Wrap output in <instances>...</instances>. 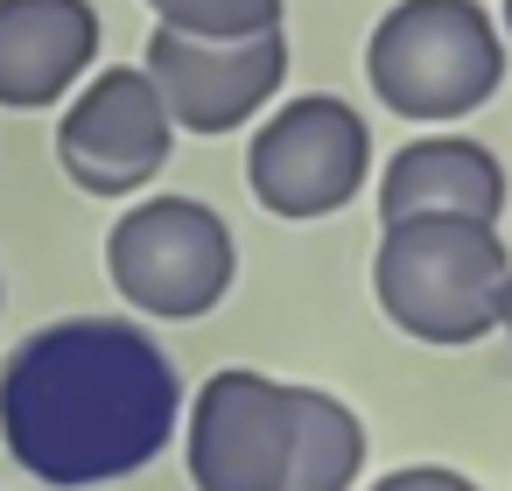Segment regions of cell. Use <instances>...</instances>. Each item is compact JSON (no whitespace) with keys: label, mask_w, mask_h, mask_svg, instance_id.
Here are the masks:
<instances>
[{"label":"cell","mask_w":512,"mask_h":491,"mask_svg":"<svg viewBox=\"0 0 512 491\" xmlns=\"http://www.w3.org/2000/svg\"><path fill=\"white\" fill-rule=\"evenodd\" d=\"M141 71L155 78L176 134H232L288 85V36H176L155 29Z\"/></svg>","instance_id":"cell-7"},{"label":"cell","mask_w":512,"mask_h":491,"mask_svg":"<svg viewBox=\"0 0 512 491\" xmlns=\"http://www.w3.org/2000/svg\"><path fill=\"white\" fill-rule=\"evenodd\" d=\"M407 218H505V162L470 134H421L379 176V225Z\"/></svg>","instance_id":"cell-10"},{"label":"cell","mask_w":512,"mask_h":491,"mask_svg":"<svg viewBox=\"0 0 512 491\" xmlns=\"http://www.w3.org/2000/svg\"><path fill=\"white\" fill-rule=\"evenodd\" d=\"M498 330L512 337V281H505V302H498Z\"/></svg>","instance_id":"cell-14"},{"label":"cell","mask_w":512,"mask_h":491,"mask_svg":"<svg viewBox=\"0 0 512 491\" xmlns=\"http://www.w3.org/2000/svg\"><path fill=\"white\" fill-rule=\"evenodd\" d=\"M155 29L176 36H267L281 29V0H148Z\"/></svg>","instance_id":"cell-12"},{"label":"cell","mask_w":512,"mask_h":491,"mask_svg":"<svg viewBox=\"0 0 512 491\" xmlns=\"http://www.w3.org/2000/svg\"><path fill=\"white\" fill-rule=\"evenodd\" d=\"M505 50H512V0H505Z\"/></svg>","instance_id":"cell-15"},{"label":"cell","mask_w":512,"mask_h":491,"mask_svg":"<svg viewBox=\"0 0 512 491\" xmlns=\"http://www.w3.org/2000/svg\"><path fill=\"white\" fill-rule=\"evenodd\" d=\"M365 169H372V134H365L358 106L337 99V92H295V99H281L260 120L253 148H246L253 197L274 218H288V225L344 211L365 190Z\"/></svg>","instance_id":"cell-5"},{"label":"cell","mask_w":512,"mask_h":491,"mask_svg":"<svg viewBox=\"0 0 512 491\" xmlns=\"http://www.w3.org/2000/svg\"><path fill=\"white\" fill-rule=\"evenodd\" d=\"M365 491H477V484L463 470H449V463H400V470H386Z\"/></svg>","instance_id":"cell-13"},{"label":"cell","mask_w":512,"mask_h":491,"mask_svg":"<svg viewBox=\"0 0 512 491\" xmlns=\"http://www.w3.org/2000/svg\"><path fill=\"white\" fill-rule=\"evenodd\" d=\"M183 428V379L141 323L64 316L29 330L0 365V442L57 484H113L169 449Z\"/></svg>","instance_id":"cell-1"},{"label":"cell","mask_w":512,"mask_h":491,"mask_svg":"<svg viewBox=\"0 0 512 491\" xmlns=\"http://www.w3.org/2000/svg\"><path fill=\"white\" fill-rule=\"evenodd\" d=\"M505 281H512V253L498 225L477 218H407L386 225L372 253V295L386 323L435 351H463L491 337Z\"/></svg>","instance_id":"cell-2"},{"label":"cell","mask_w":512,"mask_h":491,"mask_svg":"<svg viewBox=\"0 0 512 491\" xmlns=\"http://www.w3.org/2000/svg\"><path fill=\"white\" fill-rule=\"evenodd\" d=\"M358 477L365 421L323 386H288V491H358Z\"/></svg>","instance_id":"cell-11"},{"label":"cell","mask_w":512,"mask_h":491,"mask_svg":"<svg viewBox=\"0 0 512 491\" xmlns=\"http://www.w3.org/2000/svg\"><path fill=\"white\" fill-rule=\"evenodd\" d=\"M183 463L197 491H288V386L225 365L183 407Z\"/></svg>","instance_id":"cell-8"},{"label":"cell","mask_w":512,"mask_h":491,"mask_svg":"<svg viewBox=\"0 0 512 491\" xmlns=\"http://www.w3.org/2000/svg\"><path fill=\"white\" fill-rule=\"evenodd\" d=\"M176 120L141 64H113L71 92L57 120V169L85 197H134L169 169Z\"/></svg>","instance_id":"cell-6"},{"label":"cell","mask_w":512,"mask_h":491,"mask_svg":"<svg viewBox=\"0 0 512 491\" xmlns=\"http://www.w3.org/2000/svg\"><path fill=\"white\" fill-rule=\"evenodd\" d=\"M365 78L400 120H463L505 85V36L477 0H393L365 43Z\"/></svg>","instance_id":"cell-3"},{"label":"cell","mask_w":512,"mask_h":491,"mask_svg":"<svg viewBox=\"0 0 512 491\" xmlns=\"http://www.w3.org/2000/svg\"><path fill=\"white\" fill-rule=\"evenodd\" d=\"M106 281L134 316L197 323L239 281V246L225 218L197 197H148L106 232Z\"/></svg>","instance_id":"cell-4"},{"label":"cell","mask_w":512,"mask_h":491,"mask_svg":"<svg viewBox=\"0 0 512 491\" xmlns=\"http://www.w3.org/2000/svg\"><path fill=\"white\" fill-rule=\"evenodd\" d=\"M99 57L92 0H0V106L43 113L78 92Z\"/></svg>","instance_id":"cell-9"}]
</instances>
